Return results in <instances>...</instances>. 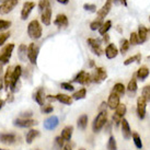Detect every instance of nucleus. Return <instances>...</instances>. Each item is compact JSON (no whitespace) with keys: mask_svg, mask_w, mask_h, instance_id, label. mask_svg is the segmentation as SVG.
Returning a JSON list of instances; mask_svg holds the SVG:
<instances>
[{"mask_svg":"<svg viewBox=\"0 0 150 150\" xmlns=\"http://www.w3.org/2000/svg\"><path fill=\"white\" fill-rule=\"evenodd\" d=\"M42 26L38 20H32L28 25V35L32 40H38L42 38Z\"/></svg>","mask_w":150,"mask_h":150,"instance_id":"obj_1","label":"nucleus"},{"mask_svg":"<svg viewBox=\"0 0 150 150\" xmlns=\"http://www.w3.org/2000/svg\"><path fill=\"white\" fill-rule=\"evenodd\" d=\"M108 123V114H106V111H103V112H100L96 117L94 118V121L92 123V129L94 133H99L101 129L105 126V124Z\"/></svg>","mask_w":150,"mask_h":150,"instance_id":"obj_2","label":"nucleus"},{"mask_svg":"<svg viewBox=\"0 0 150 150\" xmlns=\"http://www.w3.org/2000/svg\"><path fill=\"white\" fill-rule=\"evenodd\" d=\"M13 50H14V44H12V43L7 44L1 50V52H0V68H2L4 65H7L9 63Z\"/></svg>","mask_w":150,"mask_h":150,"instance_id":"obj_3","label":"nucleus"},{"mask_svg":"<svg viewBox=\"0 0 150 150\" xmlns=\"http://www.w3.org/2000/svg\"><path fill=\"white\" fill-rule=\"evenodd\" d=\"M38 53H40V47L35 43H31L28 46V59L32 65H36Z\"/></svg>","mask_w":150,"mask_h":150,"instance_id":"obj_4","label":"nucleus"},{"mask_svg":"<svg viewBox=\"0 0 150 150\" xmlns=\"http://www.w3.org/2000/svg\"><path fill=\"white\" fill-rule=\"evenodd\" d=\"M87 43L89 47L91 48V50L96 55V56H101L102 53H103V50H102V41L99 40V38H88Z\"/></svg>","mask_w":150,"mask_h":150,"instance_id":"obj_5","label":"nucleus"},{"mask_svg":"<svg viewBox=\"0 0 150 150\" xmlns=\"http://www.w3.org/2000/svg\"><path fill=\"white\" fill-rule=\"evenodd\" d=\"M20 0H4L0 4V14H8L16 8Z\"/></svg>","mask_w":150,"mask_h":150,"instance_id":"obj_6","label":"nucleus"},{"mask_svg":"<svg viewBox=\"0 0 150 150\" xmlns=\"http://www.w3.org/2000/svg\"><path fill=\"white\" fill-rule=\"evenodd\" d=\"M126 111H127V108H126L125 104L120 103V104L117 105V108H115V113L113 115V121H114V123L116 125H120V123L122 122L124 115L126 114Z\"/></svg>","mask_w":150,"mask_h":150,"instance_id":"obj_7","label":"nucleus"},{"mask_svg":"<svg viewBox=\"0 0 150 150\" xmlns=\"http://www.w3.org/2000/svg\"><path fill=\"white\" fill-rule=\"evenodd\" d=\"M21 75H22V67L20 65H18V66L14 67V69L12 70V76H11V82H10V90L11 92H13L14 90V87L17 86V83L20 81V78H21Z\"/></svg>","mask_w":150,"mask_h":150,"instance_id":"obj_8","label":"nucleus"},{"mask_svg":"<svg viewBox=\"0 0 150 150\" xmlns=\"http://www.w3.org/2000/svg\"><path fill=\"white\" fill-rule=\"evenodd\" d=\"M92 80L96 82V83H100L102 81H104L108 78V74L103 67H96V70H94V75L91 76Z\"/></svg>","mask_w":150,"mask_h":150,"instance_id":"obj_9","label":"nucleus"},{"mask_svg":"<svg viewBox=\"0 0 150 150\" xmlns=\"http://www.w3.org/2000/svg\"><path fill=\"white\" fill-rule=\"evenodd\" d=\"M36 124H38L36 121L31 120V118H17L13 121V125L17 127H21V128H29Z\"/></svg>","mask_w":150,"mask_h":150,"instance_id":"obj_10","label":"nucleus"},{"mask_svg":"<svg viewBox=\"0 0 150 150\" xmlns=\"http://www.w3.org/2000/svg\"><path fill=\"white\" fill-rule=\"evenodd\" d=\"M74 81L77 82V83H80V84H89L92 81V77L90 74H88V72L82 70L76 76Z\"/></svg>","mask_w":150,"mask_h":150,"instance_id":"obj_11","label":"nucleus"},{"mask_svg":"<svg viewBox=\"0 0 150 150\" xmlns=\"http://www.w3.org/2000/svg\"><path fill=\"white\" fill-rule=\"evenodd\" d=\"M34 8H35V2H33V1H26V2H24L21 10L22 20H26L30 14H31V12L33 11Z\"/></svg>","mask_w":150,"mask_h":150,"instance_id":"obj_12","label":"nucleus"},{"mask_svg":"<svg viewBox=\"0 0 150 150\" xmlns=\"http://www.w3.org/2000/svg\"><path fill=\"white\" fill-rule=\"evenodd\" d=\"M146 106H147L146 100H145L142 96L138 98V100H137L138 118H140V120H144V118H145V116H146Z\"/></svg>","mask_w":150,"mask_h":150,"instance_id":"obj_13","label":"nucleus"},{"mask_svg":"<svg viewBox=\"0 0 150 150\" xmlns=\"http://www.w3.org/2000/svg\"><path fill=\"white\" fill-rule=\"evenodd\" d=\"M112 6H113V0H106L105 4H103V7L98 11V19H101V20L105 19V17H106L108 13H110V11H111Z\"/></svg>","mask_w":150,"mask_h":150,"instance_id":"obj_14","label":"nucleus"},{"mask_svg":"<svg viewBox=\"0 0 150 150\" xmlns=\"http://www.w3.org/2000/svg\"><path fill=\"white\" fill-rule=\"evenodd\" d=\"M41 21L44 25L48 26L52 23V7L50 4L48 7H46L42 11V16H41Z\"/></svg>","mask_w":150,"mask_h":150,"instance_id":"obj_15","label":"nucleus"},{"mask_svg":"<svg viewBox=\"0 0 150 150\" xmlns=\"http://www.w3.org/2000/svg\"><path fill=\"white\" fill-rule=\"evenodd\" d=\"M17 140V136L12 133H0V142L4 145H12Z\"/></svg>","mask_w":150,"mask_h":150,"instance_id":"obj_16","label":"nucleus"},{"mask_svg":"<svg viewBox=\"0 0 150 150\" xmlns=\"http://www.w3.org/2000/svg\"><path fill=\"white\" fill-rule=\"evenodd\" d=\"M58 124H59L58 117L53 115V116L48 117L47 120H45V122H44V128L47 129V130H53V129H55L58 126Z\"/></svg>","mask_w":150,"mask_h":150,"instance_id":"obj_17","label":"nucleus"},{"mask_svg":"<svg viewBox=\"0 0 150 150\" xmlns=\"http://www.w3.org/2000/svg\"><path fill=\"white\" fill-rule=\"evenodd\" d=\"M120 98L121 96L114 93V92H111V94L108 96V106L111 110H115L117 108V105L120 104Z\"/></svg>","mask_w":150,"mask_h":150,"instance_id":"obj_18","label":"nucleus"},{"mask_svg":"<svg viewBox=\"0 0 150 150\" xmlns=\"http://www.w3.org/2000/svg\"><path fill=\"white\" fill-rule=\"evenodd\" d=\"M121 124H122V134H123V137L125 138L126 140H128L132 137V130H130V127H129L128 121L125 120V118H123Z\"/></svg>","mask_w":150,"mask_h":150,"instance_id":"obj_19","label":"nucleus"},{"mask_svg":"<svg viewBox=\"0 0 150 150\" xmlns=\"http://www.w3.org/2000/svg\"><path fill=\"white\" fill-rule=\"evenodd\" d=\"M118 54V50H117V47L114 44H111V43H108V46H106V48H105V56L108 57V59H113L115 58Z\"/></svg>","mask_w":150,"mask_h":150,"instance_id":"obj_20","label":"nucleus"},{"mask_svg":"<svg viewBox=\"0 0 150 150\" xmlns=\"http://www.w3.org/2000/svg\"><path fill=\"white\" fill-rule=\"evenodd\" d=\"M138 41H139V44H142L147 41V38H148V29H147L145 25H139L138 26Z\"/></svg>","mask_w":150,"mask_h":150,"instance_id":"obj_21","label":"nucleus"},{"mask_svg":"<svg viewBox=\"0 0 150 150\" xmlns=\"http://www.w3.org/2000/svg\"><path fill=\"white\" fill-rule=\"evenodd\" d=\"M33 100L38 103V104L43 106L44 105V100H45V93H44V89L43 88H38V91L33 94Z\"/></svg>","mask_w":150,"mask_h":150,"instance_id":"obj_22","label":"nucleus"},{"mask_svg":"<svg viewBox=\"0 0 150 150\" xmlns=\"http://www.w3.org/2000/svg\"><path fill=\"white\" fill-rule=\"evenodd\" d=\"M54 24L58 28H66L68 26V18L66 14H58L54 20Z\"/></svg>","mask_w":150,"mask_h":150,"instance_id":"obj_23","label":"nucleus"},{"mask_svg":"<svg viewBox=\"0 0 150 150\" xmlns=\"http://www.w3.org/2000/svg\"><path fill=\"white\" fill-rule=\"evenodd\" d=\"M18 57L19 59L25 63L26 59H28V46L24 45V44H21L18 48Z\"/></svg>","mask_w":150,"mask_h":150,"instance_id":"obj_24","label":"nucleus"},{"mask_svg":"<svg viewBox=\"0 0 150 150\" xmlns=\"http://www.w3.org/2000/svg\"><path fill=\"white\" fill-rule=\"evenodd\" d=\"M137 80H136V76L134 75L133 78L129 80L128 82V86H127V91L130 96H134L136 91H137Z\"/></svg>","mask_w":150,"mask_h":150,"instance_id":"obj_25","label":"nucleus"},{"mask_svg":"<svg viewBox=\"0 0 150 150\" xmlns=\"http://www.w3.org/2000/svg\"><path fill=\"white\" fill-rule=\"evenodd\" d=\"M56 96V100L59 101L60 103H64V104L66 105H71L72 104V101H74V99H72V96H67V94H63V93H59V94H57Z\"/></svg>","mask_w":150,"mask_h":150,"instance_id":"obj_26","label":"nucleus"},{"mask_svg":"<svg viewBox=\"0 0 150 150\" xmlns=\"http://www.w3.org/2000/svg\"><path fill=\"white\" fill-rule=\"evenodd\" d=\"M72 132H74V127H72V126L71 125L66 126V127L63 129L60 137L63 138L65 142H69V140L71 139V136H72Z\"/></svg>","mask_w":150,"mask_h":150,"instance_id":"obj_27","label":"nucleus"},{"mask_svg":"<svg viewBox=\"0 0 150 150\" xmlns=\"http://www.w3.org/2000/svg\"><path fill=\"white\" fill-rule=\"evenodd\" d=\"M136 77H137L138 79H140L142 81H144V80L146 79L147 77L149 76V69L147 68V67H145V66H142V67H140L139 69L137 70V72H136Z\"/></svg>","mask_w":150,"mask_h":150,"instance_id":"obj_28","label":"nucleus"},{"mask_svg":"<svg viewBox=\"0 0 150 150\" xmlns=\"http://www.w3.org/2000/svg\"><path fill=\"white\" fill-rule=\"evenodd\" d=\"M112 28V21L111 20H108V21L103 22V24L101 25V28L99 29V33H100V35H104V34H106L108 32V30Z\"/></svg>","mask_w":150,"mask_h":150,"instance_id":"obj_29","label":"nucleus"},{"mask_svg":"<svg viewBox=\"0 0 150 150\" xmlns=\"http://www.w3.org/2000/svg\"><path fill=\"white\" fill-rule=\"evenodd\" d=\"M77 125L79 127L80 129H84L87 128V125H88V115L87 114H83V115H81V116L78 118V121H77Z\"/></svg>","mask_w":150,"mask_h":150,"instance_id":"obj_30","label":"nucleus"},{"mask_svg":"<svg viewBox=\"0 0 150 150\" xmlns=\"http://www.w3.org/2000/svg\"><path fill=\"white\" fill-rule=\"evenodd\" d=\"M12 68L11 67H9L7 71H6V74H4V87L6 89H9V86H10V82H11V76H12Z\"/></svg>","mask_w":150,"mask_h":150,"instance_id":"obj_31","label":"nucleus"},{"mask_svg":"<svg viewBox=\"0 0 150 150\" xmlns=\"http://www.w3.org/2000/svg\"><path fill=\"white\" fill-rule=\"evenodd\" d=\"M38 135H40V132H38V130L31 129V130L28 132V134H26V138H25V139H26V142H28V144H32V142L38 137Z\"/></svg>","mask_w":150,"mask_h":150,"instance_id":"obj_32","label":"nucleus"},{"mask_svg":"<svg viewBox=\"0 0 150 150\" xmlns=\"http://www.w3.org/2000/svg\"><path fill=\"white\" fill-rule=\"evenodd\" d=\"M129 47H130V44H129V41L126 40V38H123L121 41V47H120V52H121L122 55H125L127 52H128Z\"/></svg>","mask_w":150,"mask_h":150,"instance_id":"obj_33","label":"nucleus"},{"mask_svg":"<svg viewBox=\"0 0 150 150\" xmlns=\"http://www.w3.org/2000/svg\"><path fill=\"white\" fill-rule=\"evenodd\" d=\"M112 92L114 93H116L118 96H124V93H125V86L123 83H116L114 84V87L112 89Z\"/></svg>","mask_w":150,"mask_h":150,"instance_id":"obj_34","label":"nucleus"},{"mask_svg":"<svg viewBox=\"0 0 150 150\" xmlns=\"http://www.w3.org/2000/svg\"><path fill=\"white\" fill-rule=\"evenodd\" d=\"M86 94H87V89L86 88H82V89H80L79 91L75 92L74 94H72V99L74 100H82L86 98Z\"/></svg>","mask_w":150,"mask_h":150,"instance_id":"obj_35","label":"nucleus"},{"mask_svg":"<svg viewBox=\"0 0 150 150\" xmlns=\"http://www.w3.org/2000/svg\"><path fill=\"white\" fill-rule=\"evenodd\" d=\"M140 60H142V55L140 54H137L135 55V56H132V57H129V58H127L124 62V65L125 66H128V65H130V64L133 63H140Z\"/></svg>","mask_w":150,"mask_h":150,"instance_id":"obj_36","label":"nucleus"},{"mask_svg":"<svg viewBox=\"0 0 150 150\" xmlns=\"http://www.w3.org/2000/svg\"><path fill=\"white\" fill-rule=\"evenodd\" d=\"M132 136H133L134 142H135V146L137 147V149H142V139H140V136L138 135V133L134 132V133L132 134Z\"/></svg>","mask_w":150,"mask_h":150,"instance_id":"obj_37","label":"nucleus"},{"mask_svg":"<svg viewBox=\"0 0 150 150\" xmlns=\"http://www.w3.org/2000/svg\"><path fill=\"white\" fill-rule=\"evenodd\" d=\"M103 24V20H101V19H96L94 21H92L90 23V29L92 31H96V30H99L101 28V25Z\"/></svg>","mask_w":150,"mask_h":150,"instance_id":"obj_38","label":"nucleus"},{"mask_svg":"<svg viewBox=\"0 0 150 150\" xmlns=\"http://www.w3.org/2000/svg\"><path fill=\"white\" fill-rule=\"evenodd\" d=\"M108 150H117V145H116V140L114 136H111L110 139H108Z\"/></svg>","mask_w":150,"mask_h":150,"instance_id":"obj_39","label":"nucleus"},{"mask_svg":"<svg viewBox=\"0 0 150 150\" xmlns=\"http://www.w3.org/2000/svg\"><path fill=\"white\" fill-rule=\"evenodd\" d=\"M142 98L146 102H150V86H146L142 89Z\"/></svg>","mask_w":150,"mask_h":150,"instance_id":"obj_40","label":"nucleus"},{"mask_svg":"<svg viewBox=\"0 0 150 150\" xmlns=\"http://www.w3.org/2000/svg\"><path fill=\"white\" fill-rule=\"evenodd\" d=\"M64 142H65V140H64L60 136H57L54 140V147L56 148V149H62L64 146Z\"/></svg>","mask_w":150,"mask_h":150,"instance_id":"obj_41","label":"nucleus"},{"mask_svg":"<svg viewBox=\"0 0 150 150\" xmlns=\"http://www.w3.org/2000/svg\"><path fill=\"white\" fill-rule=\"evenodd\" d=\"M10 26H11V22L8 21V20H1L0 19V32L8 30Z\"/></svg>","mask_w":150,"mask_h":150,"instance_id":"obj_42","label":"nucleus"},{"mask_svg":"<svg viewBox=\"0 0 150 150\" xmlns=\"http://www.w3.org/2000/svg\"><path fill=\"white\" fill-rule=\"evenodd\" d=\"M129 44L130 45H138L139 44V41H138V35L136 32H133L130 34V38H129Z\"/></svg>","mask_w":150,"mask_h":150,"instance_id":"obj_43","label":"nucleus"},{"mask_svg":"<svg viewBox=\"0 0 150 150\" xmlns=\"http://www.w3.org/2000/svg\"><path fill=\"white\" fill-rule=\"evenodd\" d=\"M83 9L89 12H96V6L93 4H84Z\"/></svg>","mask_w":150,"mask_h":150,"instance_id":"obj_44","label":"nucleus"},{"mask_svg":"<svg viewBox=\"0 0 150 150\" xmlns=\"http://www.w3.org/2000/svg\"><path fill=\"white\" fill-rule=\"evenodd\" d=\"M10 38V33L9 32H4V33H0V46H2L4 43L7 42V40Z\"/></svg>","mask_w":150,"mask_h":150,"instance_id":"obj_45","label":"nucleus"},{"mask_svg":"<svg viewBox=\"0 0 150 150\" xmlns=\"http://www.w3.org/2000/svg\"><path fill=\"white\" fill-rule=\"evenodd\" d=\"M50 4V0H38V8H40V11H43L46 7H48Z\"/></svg>","mask_w":150,"mask_h":150,"instance_id":"obj_46","label":"nucleus"},{"mask_svg":"<svg viewBox=\"0 0 150 150\" xmlns=\"http://www.w3.org/2000/svg\"><path fill=\"white\" fill-rule=\"evenodd\" d=\"M60 88L66 90V91H74V89H75V87L71 83H69V82H63L60 84Z\"/></svg>","mask_w":150,"mask_h":150,"instance_id":"obj_47","label":"nucleus"},{"mask_svg":"<svg viewBox=\"0 0 150 150\" xmlns=\"http://www.w3.org/2000/svg\"><path fill=\"white\" fill-rule=\"evenodd\" d=\"M41 111H42V113H44V114H50V113H52L54 111V108H53L52 105H46V106H42Z\"/></svg>","mask_w":150,"mask_h":150,"instance_id":"obj_48","label":"nucleus"},{"mask_svg":"<svg viewBox=\"0 0 150 150\" xmlns=\"http://www.w3.org/2000/svg\"><path fill=\"white\" fill-rule=\"evenodd\" d=\"M33 115V113L31 111H28V112H22L21 113V118H30V117Z\"/></svg>","mask_w":150,"mask_h":150,"instance_id":"obj_49","label":"nucleus"},{"mask_svg":"<svg viewBox=\"0 0 150 150\" xmlns=\"http://www.w3.org/2000/svg\"><path fill=\"white\" fill-rule=\"evenodd\" d=\"M106 108H108V103H105V102H102V103H101V105L99 106V111H100V112L106 111Z\"/></svg>","mask_w":150,"mask_h":150,"instance_id":"obj_50","label":"nucleus"},{"mask_svg":"<svg viewBox=\"0 0 150 150\" xmlns=\"http://www.w3.org/2000/svg\"><path fill=\"white\" fill-rule=\"evenodd\" d=\"M113 2L115 4H122L123 6H127V0H113Z\"/></svg>","mask_w":150,"mask_h":150,"instance_id":"obj_51","label":"nucleus"},{"mask_svg":"<svg viewBox=\"0 0 150 150\" xmlns=\"http://www.w3.org/2000/svg\"><path fill=\"white\" fill-rule=\"evenodd\" d=\"M45 100H47L48 102H54V101H57V100H56V96H45Z\"/></svg>","mask_w":150,"mask_h":150,"instance_id":"obj_52","label":"nucleus"},{"mask_svg":"<svg viewBox=\"0 0 150 150\" xmlns=\"http://www.w3.org/2000/svg\"><path fill=\"white\" fill-rule=\"evenodd\" d=\"M103 42H104L105 44H108V42H110V36L108 35V33L103 35Z\"/></svg>","mask_w":150,"mask_h":150,"instance_id":"obj_53","label":"nucleus"},{"mask_svg":"<svg viewBox=\"0 0 150 150\" xmlns=\"http://www.w3.org/2000/svg\"><path fill=\"white\" fill-rule=\"evenodd\" d=\"M57 1L62 4H69V0H57Z\"/></svg>","mask_w":150,"mask_h":150,"instance_id":"obj_54","label":"nucleus"},{"mask_svg":"<svg viewBox=\"0 0 150 150\" xmlns=\"http://www.w3.org/2000/svg\"><path fill=\"white\" fill-rule=\"evenodd\" d=\"M12 101H13L12 94H8V98H7V102H12Z\"/></svg>","mask_w":150,"mask_h":150,"instance_id":"obj_55","label":"nucleus"},{"mask_svg":"<svg viewBox=\"0 0 150 150\" xmlns=\"http://www.w3.org/2000/svg\"><path fill=\"white\" fill-rule=\"evenodd\" d=\"M4 101L0 99V110H1V108H4Z\"/></svg>","mask_w":150,"mask_h":150,"instance_id":"obj_56","label":"nucleus"},{"mask_svg":"<svg viewBox=\"0 0 150 150\" xmlns=\"http://www.w3.org/2000/svg\"><path fill=\"white\" fill-rule=\"evenodd\" d=\"M64 149H65V150H72L70 148V146H68V145H67V146H65V148H64Z\"/></svg>","mask_w":150,"mask_h":150,"instance_id":"obj_57","label":"nucleus"},{"mask_svg":"<svg viewBox=\"0 0 150 150\" xmlns=\"http://www.w3.org/2000/svg\"><path fill=\"white\" fill-rule=\"evenodd\" d=\"M94 66V62L93 60H90V67H93Z\"/></svg>","mask_w":150,"mask_h":150,"instance_id":"obj_58","label":"nucleus"},{"mask_svg":"<svg viewBox=\"0 0 150 150\" xmlns=\"http://www.w3.org/2000/svg\"><path fill=\"white\" fill-rule=\"evenodd\" d=\"M117 31H118V32H121V33H122V32H123V31H122L121 28H118V26H117Z\"/></svg>","mask_w":150,"mask_h":150,"instance_id":"obj_59","label":"nucleus"},{"mask_svg":"<svg viewBox=\"0 0 150 150\" xmlns=\"http://www.w3.org/2000/svg\"><path fill=\"white\" fill-rule=\"evenodd\" d=\"M79 150H86V149H84V148H80Z\"/></svg>","mask_w":150,"mask_h":150,"instance_id":"obj_60","label":"nucleus"},{"mask_svg":"<svg viewBox=\"0 0 150 150\" xmlns=\"http://www.w3.org/2000/svg\"><path fill=\"white\" fill-rule=\"evenodd\" d=\"M60 150H65V149H60Z\"/></svg>","mask_w":150,"mask_h":150,"instance_id":"obj_61","label":"nucleus"},{"mask_svg":"<svg viewBox=\"0 0 150 150\" xmlns=\"http://www.w3.org/2000/svg\"><path fill=\"white\" fill-rule=\"evenodd\" d=\"M0 150H4V149H0Z\"/></svg>","mask_w":150,"mask_h":150,"instance_id":"obj_62","label":"nucleus"},{"mask_svg":"<svg viewBox=\"0 0 150 150\" xmlns=\"http://www.w3.org/2000/svg\"><path fill=\"white\" fill-rule=\"evenodd\" d=\"M149 20H150V17H149Z\"/></svg>","mask_w":150,"mask_h":150,"instance_id":"obj_63","label":"nucleus"}]
</instances>
